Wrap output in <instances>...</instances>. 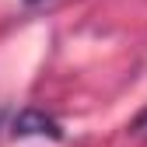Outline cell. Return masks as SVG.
I'll return each mask as SVG.
<instances>
[{
    "label": "cell",
    "instance_id": "obj_1",
    "mask_svg": "<svg viewBox=\"0 0 147 147\" xmlns=\"http://www.w3.org/2000/svg\"><path fill=\"white\" fill-rule=\"evenodd\" d=\"M11 133L14 137H49V140H63V126L39 112V109H25V112H18L14 123H11Z\"/></svg>",
    "mask_w": 147,
    "mask_h": 147
},
{
    "label": "cell",
    "instance_id": "obj_2",
    "mask_svg": "<svg viewBox=\"0 0 147 147\" xmlns=\"http://www.w3.org/2000/svg\"><path fill=\"white\" fill-rule=\"evenodd\" d=\"M130 137L147 140V109H140V112L133 116V123H130Z\"/></svg>",
    "mask_w": 147,
    "mask_h": 147
},
{
    "label": "cell",
    "instance_id": "obj_3",
    "mask_svg": "<svg viewBox=\"0 0 147 147\" xmlns=\"http://www.w3.org/2000/svg\"><path fill=\"white\" fill-rule=\"evenodd\" d=\"M25 4H42V0H25Z\"/></svg>",
    "mask_w": 147,
    "mask_h": 147
}]
</instances>
